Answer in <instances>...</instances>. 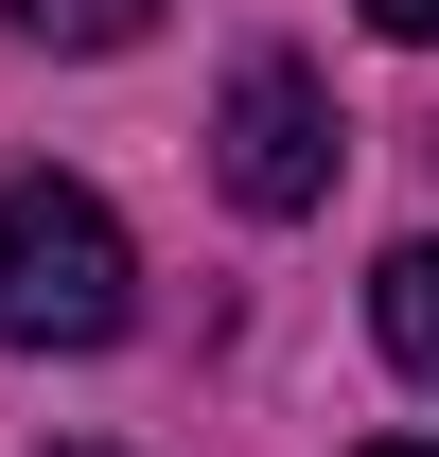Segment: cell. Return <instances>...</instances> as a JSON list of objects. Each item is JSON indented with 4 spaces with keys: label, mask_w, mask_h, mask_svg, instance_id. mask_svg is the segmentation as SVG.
<instances>
[{
    "label": "cell",
    "mask_w": 439,
    "mask_h": 457,
    "mask_svg": "<svg viewBox=\"0 0 439 457\" xmlns=\"http://www.w3.org/2000/svg\"><path fill=\"white\" fill-rule=\"evenodd\" d=\"M369 457H439V440H369Z\"/></svg>",
    "instance_id": "6"
},
{
    "label": "cell",
    "mask_w": 439,
    "mask_h": 457,
    "mask_svg": "<svg viewBox=\"0 0 439 457\" xmlns=\"http://www.w3.org/2000/svg\"><path fill=\"white\" fill-rule=\"evenodd\" d=\"M141 317V264H123V212L88 176H18L0 194V352H106Z\"/></svg>",
    "instance_id": "1"
},
{
    "label": "cell",
    "mask_w": 439,
    "mask_h": 457,
    "mask_svg": "<svg viewBox=\"0 0 439 457\" xmlns=\"http://www.w3.org/2000/svg\"><path fill=\"white\" fill-rule=\"evenodd\" d=\"M159 0H18V36H54V54H123Z\"/></svg>",
    "instance_id": "4"
},
{
    "label": "cell",
    "mask_w": 439,
    "mask_h": 457,
    "mask_svg": "<svg viewBox=\"0 0 439 457\" xmlns=\"http://www.w3.org/2000/svg\"><path fill=\"white\" fill-rule=\"evenodd\" d=\"M211 176H228V212H264V228H299L334 194V88L299 54H246L228 71V106H211Z\"/></svg>",
    "instance_id": "2"
},
{
    "label": "cell",
    "mask_w": 439,
    "mask_h": 457,
    "mask_svg": "<svg viewBox=\"0 0 439 457\" xmlns=\"http://www.w3.org/2000/svg\"><path fill=\"white\" fill-rule=\"evenodd\" d=\"M369 335H386V370H404V387H439V246H386Z\"/></svg>",
    "instance_id": "3"
},
{
    "label": "cell",
    "mask_w": 439,
    "mask_h": 457,
    "mask_svg": "<svg viewBox=\"0 0 439 457\" xmlns=\"http://www.w3.org/2000/svg\"><path fill=\"white\" fill-rule=\"evenodd\" d=\"M352 18H369V36H439V0H352Z\"/></svg>",
    "instance_id": "5"
}]
</instances>
